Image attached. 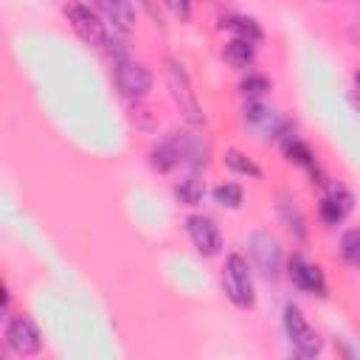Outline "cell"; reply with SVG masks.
Wrapping results in <instances>:
<instances>
[{"label":"cell","mask_w":360,"mask_h":360,"mask_svg":"<svg viewBox=\"0 0 360 360\" xmlns=\"http://www.w3.org/2000/svg\"><path fill=\"white\" fill-rule=\"evenodd\" d=\"M354 104H357V107H360V98H354Z\"/></svg>","instance_id":"484cf974"},{"label":"cell","mask_w":360,"mask_h":360,"mask_svg":"<svg viewBox=\"0 0 360 360\" xmlns=\"http://www.w3.org/2000/svg\"><path fill=\"white\" fill-rule=\"evenodd\" d=\"M222 292L236 309H250L256 304L253 276H250L248 259L242 253H228L225 267H222Z\"/></svg>","instance_id":"6da1fadb"},{"label":"cell","mask_w":360,"mask_h":360,"mask_svg":"<svg viewBox=\"0 0 360 360\" xmlns=\"http://www.w3.org/2000/svg\"><path fill=\"white\" fill-rule=\"evenodd\" d=\"M278 217H281V222H284V228L292 233V236H298V239H304L307 236V222H304V214L298 211V205L292 202V200H278Z\"/></svg>","instance_id":"5bb4252c"},{"label":"cell","mask_w":360,"mask_h":360,"mask_svg":"<svg viewBox=\"0 0 360 360\" xmlns=\"http://www.w3.org/2000/svg\"><path fill=\"white\" fill-rule=\"evenodd\" d=\"M228 31H233V37L239 39H250V42H259L262 39V25L253 20V17H245V14H236L225 22Z\"/></svg>","instance_id":"9a60e30c"},{"label":"cell","mask_w":360,"mask_h":360,"mask_svg":"<svg viewBox=\"0 0 360 360\" xmlns=\"http://www.w3.org/2000/svg\"><path fill=\"white\" fill-rule=\"evenodd\" d=\"M166 6H169V11H172L174 17H180L183 22L191 17V0H166Z\"/></svg>","instance_id":"cb8c5ba5"},{"label":"cell","mask_w":360,"mask_h":360,"mask_svg":"<svg viewBox=\"0 0 360 360\" xmlns=\"http://www.w3.org/2000/svg\"><path fill=\"white\" fill-rule=\"evenodd\" d=\"M166 82H169V93H172V101L180 110V115L191 127H200L205 121V115H202V107L197 101V93L191 90L188 73L183 70V65L177 59H166Z\"/></svg>","instance_id":"3957f363"},{"label":"cell","mask_w":360,"mask_h":360,"mask_svg":"<svg viewBox=\"0 0 360 360\" xmlns=\"http://www.w3.org/2000/svg\"><path fill=\"white\" fill-rule=\"evenodd\" d=\"M354 87H357V90H360V70H357V73H354Z\"/></svg>","instance_id":"d4e9b609"},{"label":"cell","mask_w":360,"mask_h":360,"mask_svg":"<svg viewBox=\"0 0 360 360\" xmlns=\"http://www.w3.org/2000/svg\"><path fill=\"white\" fill-rule=\"evenodd\" d=\"M90 6L104 17V22L110 28H118V31H132L135 25V8L129 0H90Z\"/></svg>","instance_id":"8fae6325"},{"label":"cell","mask_w":360,"mask_h":360,"mask_svg":"<svg viewBox=\"0 0 360 360\" xmlns=\"http://www.w3.org/2000/svg\"><path fill=\"white\" fill-rule=\"evenodd\" d=\"M183 141H186V132H169L163 141H158L149 149V166L160 174L183 166Z\"/></svg>","instance_id":"30bf717a"},{"label":"cell","mask_w":360,"mask_h":360,"mask_svg":"<svg viewBox=\"0 0 360 360\" xmlns=\"http://www.w3.org/2000/svg\"><path fill=\"white\" fill-rule=\"evenodd\" d=\"M326 197H329L332 202H338V205H340V211H343L346 217L352 214V208H354V197H352V191H349L343 183L329 180V183H326Z\"/></svg>","instance_id":"44dd1931"},{"label":"cell","mask_w":360,"mask_h":360,"mask_svg":"<svg viewBox=\"0 0 360 360\" xmlns=\"http://www.w3.org/2000/svg\"><path fill=\"white\" fill-rule=\"evenodd\" d=\"M287 276H290V281H292L298 290H304V292H309V295H318V298H326V295H329L323 270H321L318 264H309L301 253H292V256H290V262H287Z\"/></svg>","instance_id":"ba28073f"},{"label":"cell","mask_w":360,"mask_h":360,"mask_svg":"<svg viewBox=\"0 0 360 360\" xmlns=\"http://www.w3.org/2000/svg\"><path fill=\"white\" fill-rule=\"evenodd\" d=\"M225 166L231 169V172H236V174H245V177H262V169H259V163H253L245 152H239V149H228L225 152Z\"/></svg>","instance_id":"2e32d148"},{"label":"cell","mask_w":360,"mask_h":360,"mask_svg":"<svg viewBox=\"0 0 360 360\" xmlns=\"http://www.w3.org/2000/svg\"><path fill=\"white\" fill-rule=\"evenodd\" d=\"M186 231H188V239L194 245V250L205 259L217 256L222 250V233H219V225L205 217V214H191L186 219Z\"/></svg>","instance_id":"52a82bcc"},{"label":"cell","mask_w":360,"mask_h":360,"mask_svg":"<svg viewBox=\"0 0 360 360\" xmlns=\"http://www.w3.org/2000/svg\"><path fill=\"white\" fill-rule=\"evenodd\" d=\"M284 155H287L290 163H298V166H304V169H312V166H315V155H312V149H309L304 141H298L295 135L284 141Z\"/></svg>","instance_id":"ac0fdd59"},{"label":"cell","mask_w":360,"mask_h":360,"mask_svg":"<svg viewBox=\"0 0 360 360\" xmlns=\"http://www.w3.org/2000/svg\"><path fill=\"white\" fill-rule=\"evenodd\" d=\"M222 56H225V62H228L231 68H250V65L256 62V42L233 37L231 42H225Z\"/></svg>","instance_id":"7c38bea8"},{"label":"cell","mask_w":360,"mask_h":360,"mask_svg":"<svg viewBox=\"0 0 360 360\" xmlns=\"http://www.w3.org/2000/svg\"><path fill=\"white\" fill-rule=\"evenodd\" d=\"M202 197H205V183H202L194 172H191L188 177H183V180L174 183V200H177L180 205L194 208V205L202 202Z\"/></svg>","instance_id":"4fadbf2b"},{"label":"cell","mask_w":360,"mask_h":360,"mask_svg":"<svg viewBox=\"0 0 360 360\" xmlns=\"http://www.w3.org/2000/svg\"><path fill=\"white\" fill-rule=\"evenodd\" d=\"M250 256L264 278H276L281 273V245L267 231H256L250 236Z\"/></svg>","instance_id":"9c48e42d"},{"label":"cell","mask_w":360,"mask_h":360,"mask_svg":"<svg viewBox=\"0 0 360 360\" xmlns=\"http://www.w3.org/2000/svg\"><path fill=\"white\" fill-rule=\"evenodd\" d=\"M318 217H321L326 225H340V222L346 219V214L340 211V205L332 202L326 194H323V200H321V205H318Z\"/></svg>","instance_id":"603a6c76"},{"label":"cell","mask_w":360,"mask_h":360,"mask_svg":"<svg viewBox=\"0 0 360 360\" xmlns=\"http://www.w3.org/2000/svg\"><path fill=\"white\" fill-rule=\"evenodd\" d=\"M340 253L346 256V262H352L360 270V228H349L340 236Z\"/></svg>","instance_id":"ffe728a7"},{"label":"cell","mask_w":360,"mask_h":360,"mask_svg":"<svg viewBox=\"0 0 360 360\" xmlns=\"http://www.w3.org/2000/svg\"><path fill=\"white\" fill-rule=\"evenodd\" d=\"M214 202L222 205V208L236 211V208H242V202H245V191H242L239 183H219V186L214 188Z\"/></svg>","instance_id":"e0dca14e"},{"label":"cell","mask_w":360,"mask_h":360,"mask_svg":"<svg viewBox=\"0 0 360 360\" xmlns=\"http://www.w3.org/2000/svg\"><path fill=\"white\" fill-rule=\"evenodd\" d=\"M65 17H68L70 28L76 31V37L84 45H93V48L104 51L107 37H110V25L104 22V17L93 6H87L82 0H70V3H65Z\"/></svg>","instance_id":"7a4b0ae2"},{"label":"cell","mask_w":360,"mask_h":360,"mask_svg":"<svg viewBox=\"0 0 360 360\" xmlns=\"http://www.w3.org/2000/svg\"><path fill=\"white\" fill-rule=\"evenodd\" d=\"M242 115H245V121H248V124H270V121H276L273 110H270V107H264L259 98H248V104H245Z\"/></svg>","instance_id":"7402d4cb"},{"label":"cell","mask_w":360,"mask_h":360,"mask_svg":"<svg viewBox=\"0 0 360 360\" xmlns=\"http://www.w3.org/2000/svg\"><path fill=\"white\" fill-rule=\"evenodd\" d=\"M239 90H242V96H248V98H259V96H264L267 90H273V82H270L267 76H262V73H248V76L239 82Z\"/></svg>","instance_id":"d6986e66"},{"label":"cell","mask_w":360,"mask_h":360,"mask_svg":"<svg viewBox=\"0 0 360 360\" xmlns=\"http://www.w3.org/2000/svg\"><path fill=\"white\" fill-rule=\"evenodd\" d=\"M284 329H287V338L292 340V346L301 357H318L323 352V338L307 323L304 312L295 304L284 307Z\"/></svg>","instance_id":"277c9868"},{"label":"cell","mask_w":360,"mask_h":360,"mask_svg":"<svg viewBox=\"0 0 360 360\" xmlns=\"http://www.w3.org/2000/svg\"><path fill=\"white\" fill-rule=\"evenodd\" d=\"M112 76H115V87L124 98L138 101L152 90V73L141 62L118 59V62H112Z\"/></svg>","instance_id":"5b68a950"},{"label":"cell","mask_w":360,"mask_h":360,"mask_svg":"<svg viewBox=\"0 0 360 360\" xmlns=\"http://www.w3.org/2000/svg\"><path fill=\"white\" fill-rule=\"evenodd\" d=\"M6 343L14 354L20 357H31V354H39L42 352V335H39V326L28 318V315H14L8 318L6 323Z\"/></svg>","instance_id":"8992f818"}]
</instances>
